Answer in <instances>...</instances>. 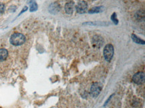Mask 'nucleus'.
I'll list each match as a JSON object with an SVG mask.
<instances>
[{"instance_id": "nucleus-9", "label": "nucleus", "mask_w": 145, "mask_h": 108, "mask_svg": "<svg viewBox=\"0 0 145 108\" xmlns=\"http://www.w3.org/2000/svg\"><path fill=\"white\" fill-rule=\"evenodd\" d=\"M8 51L6 49H0V62L4 61L8 58Z\"/></svg>"}, {"instance_id": "nucleus-11", "label": "nucleus", "mask_w": 145, "mask_h": 108, "mask_svg": "<svg viewBox=\"0 0 145 108\" xmlns=\"http://www.w3.org/2000/svg\"><path fill=\"white\" fill-rule=\"evenodd\" d=\"M132 39L133 40L134 42L138 43V44H144V41L140 39L139 37H138L137 36L134 34H132Z\"/></svg>"}, {"instance_id": "nucleus-6", "label": "nucleus", "mask_w": 145, "mask_h": 108, "mask_svg": "<svg viewBox=\"0 0 145 108\" xmlns=\"http://www.w3.org/2000/svg\"><path fill=\"white\" fill-rule=\"evenodd\" d=\"M74 4L73 2H69L67 3L65 6V11L67 14H72L74 12Z\"/></svg>"}, {"instance_id": "nucleus-5", "label": "nucleus", "mask_w": 145, "mask_h": 108, "mask_svg": "<svg viewBox=\"0 0 145 108\" xmlns=\"http://www.w3.org/2000/svg\"><path fill=\"white\" fill-rule=\"evenodd\" d=\"M88 10V4L85 1H81L76 6V11L79 14H84Z\"/></svg>"}, {"instance_id": "nucleus-3", "label": "nucleus", "mask_w": 145, "mask_h": 108, "mask_svg": "<svg viewBox=\"0 0 145 108\" xmlns=\"http://www.w3.org/2000/svg\"><path fill=\"white\" fill-rule=\"evenodd\" d=\"M102 89V86L99 83L95 82L92 85L90 88V93L93 97H96L98 95L100 94V91Z\"/></svg>"}, {"instance_id": "nucleus-13", "label": "nucleus", "mask_w": 145, "mask_h": 108, "mask_svg": "<svg viewBox=\"0 0 145 108\" xmlns=\"http://www.w3.org/2000/svg\"><path fill=\"white\" fill-rule=\"evenodd\" d=\"M111 20L112 21V22H114V24L117 25L118 23V19H117V17H116V13H113L111 16Z\"/></svg>"}, {"instance_id": "nucleus-14", "label": "nucleus", "mask_w": 145, "mask_h": 108, "mask_svg": "<svg viewBox=\"0 0 145 108\" xmlns=\"http://www.w3.org/2000/svg\"><path fill=\"white\" fill-rule=\"evenodd\" d=\"M5 11V5L2 3H0V14H3Z\"/></svg>"}, {"instance_id": "nucleus-10", "label": "nucleus", "mask_w": 145, "mask_h": 108, "mask_svg": "<svg viewBox=\"0 0 145 108\" xmlns=\"http://www.w3.org/2000/svg\"><path fill=\"white\" fill-rule=\"evenodd\" d=\"M84 25H108L109 23H107L106 22H100V21H94V22H86V23H84Z\"/></svg>"}, {"instance_id": "nucleus-1", "label": "nucleus", "mask_w": 145, "mask_h": 108, "mask_svg": "<svg viewBox=\"0 0 145 108\" xmlns=\"http://www.w3.org/2000/svg\"><path fill=\"white\" fill-rule=\"evenodd\" d=\"M26 41V37L20 33H15L10 37V43L14 45H21Z\"/></svg>"}, {"instance_id": "nucleus-12", "label": "nucleus", "mask_w": 145, "mask_h": 108, "mask_svg": "<svg viewBox=\"0 0 145 108\" xmlns=\"http://www.w3.org/2000/svg\"><path fill=\"white\" fill-rule=\"evenodd\" d=\"M37 10V5L35 3V2L33 0L30 3V8H29V11L31 12H35Z\"/></svg>"}, {"instance_id": "nucleus-2", "label": "nucleus", "mask_w": 145, "mask_h": 108, "mask_svg": "<svg viewBox=\"0 0 145 108\" xmlns=\"http://www.w3.org/2000/svg\"><path fill=\"white\" fill-rule=\"evenodd\" d=\"M114 55V47L111 44L106 45L104 49V56L105 60L110 62Z\"/></svg>"}, {"instance_id": "nucleus-15", "label": "nucleus", "mask_w": 145, "mask_h": 108, "mask_svg": "<svg viewBox=\"0 0 145 108\" xmlns=\"http://www.w3.org/2000/svg\"><path fill=\"white\" fill-rule=\"evenodd\" d=\"M27 10H28V7H24V9H23V10H22V12H21V13H20V14H19V15H18V16H20V15H21V14H22V13H24V12H26V11H27Z\"/></svg>"}, {"instance_id": "nucleus-7", "label": "nucleus", "mask_w": 145, "mask_h": 108, "mask_svg": "<svg viewBox=\"0 0 145 108\" xmlns=\"http://www.w3.org/2000/svg\"><path fill=\"white\" fill-rule=\"evenodd\" d=\"M60 8L59 4H58L57 3H54L50 6L49 11L52 14H56L60 11Z\"/></svg>"}, {"instance_id": "nucleus-4", "label": "nucleus", "mask_w": 145, "mask_h": 108, "mask_svg": "<svg viewBox=\"0 0 145 108\" xmlns=\"http://www.w3.org/2000/svg\"><path fill=\"white\" fill-rule=\"evenodd\" d=\"M145 76L143 72H138L135 73L132 77V81L136 84H142L144 82Z\"/></svg>"}, {"instance_id": "nucleus-8", "label": "nucleus", "mask_w": 145, "mask_h": 108, "mask_svg": "<svg viewBox=\"0 0 145 108\" xmlns=\"http://www.w3.org/2000/svg\"><path fill=\"white\" fill-rule=\"evenodd\" d=\"M104 10V8L102 6H99V7H94V8H91L89 11L88 13L89 14H97V13H100V12H102Z\"/></svg>"}]
</instances>
